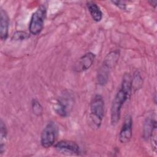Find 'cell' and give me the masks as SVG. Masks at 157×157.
Here are the masks:
<instances>
[{
    "instance_id": "obj_1",
    "label": "cell",
    "mask_w": 157,
    "mask_h": 157,
    "mask_svg": "<svg viewBox=\"0 0 157 157\" xmlns=\"http://www.w3.org/2000/svg\"><path fill=\"white\" fill-rule=\"evenodd\" d=\"M104 115V101L100 94H96L92 98L90 106L89 124L93 129H99L102 124Z\"/></svg>"
},
{
    "instance_id": "obj_2",
    "label": "cell",
    "mask_w": 157,
    "mask_h": 157,
    "mask_svg": "<svg viewBox=\"0 0 157 157\" xmlns=\"http://www.w3.org/2000/svg\"><path fill=\"white\" fill-rule=\"evenodd\" d=\"M120 57V52L113 50L109 53L99 67L97 74V82L100 85H105L109 79V75L112 67L117 63Z\"/></svg>"
},
{
    "instance_id": "obj_3",
    "label": "cell",
    "mask_w": 157,
    "mask_h": 157,
    "mask_svg": "<svg viewBox=\"0 0 157 157\" xmlns=\"http://www.w3.org/2000/svg\"><path fill=\"white\" fill-rule=\"evenodd\" d=\"M131 92L120 87L112 101L110 109V123L112 126L117 124L120 119L121 110L124 103L130 98Z\"/></svg>"
},
{
    "instance_id": "obj_4",
    "label": "cell",
    "mask_w": 157,
    "mask_h": 157,
    "mask_svg": "<svg viewBox=\"0 0 157 157\" xmlns=\"http://www.w3.org/2000/svg\"><path fill=\"white\" fill-rule=\"evenodd\" d=\"M74 99L69 91H64L54 104V110L61 117H66L72 109Z\"/></svg>"
},
{
    "instance_id": "obj_5",
    "label": "cell",
    "mask_w": 157,
    "mask_h": 157,
    "mask_svg": "<svg viewBox=\"0 0 157 157\" xmlns=\"http://www.w3.org/2000/svg\"><path fill=\"white\" fill-rule=\"evenodd\" d=\"M47 9L45 6L40 5L33 13L29 25V30L31 34H39L44 28Z\"/></svg>"
},
{
    "instance_id": "obj_6",
    "label": "cell",
    "mask_w": 157,
    "mask_h": 157,
    "mask_svg": "<svg viewBox=\"0 0 157 157\" xmlns=\"http://www.w3.org/2000/svg\"><path fill=\"white\" fill-rule=\"evenodd\" d=\"M58 132L57 126L53 121H50L43 129L40 135V144L44 148L52 147L55 142Z\"/></svg>"
},
{
    "instance_id": "obj_7",
    "label": "cell",
    "mask_w": 157,
    "mask_h": 157,
    "mask_svg": "<svg viewBox=\"0 0 157 157\" xmlns=\"http://www.w3.org/2000/svg\"><path fill=\"white\" fill-rule=\"evenodd\" d=\"M55 148L59 152L67 155H78L81 153L79 145L75 142L63 140L55 145Z\"/></svg>"
},
{
    "instance_id": "obj_8",
    "label": "cell",
    "mask_w": 157,
    "mask_h": 157,
    "mask_svg": "<svg viewBox=\"0 0 157 157\" xmlns=\"http://www.w3.org/2000/svg\"><path fill=\"white\" fill-rule=\"evenodd\" d=\"M132 135V119L130 115H126L120 129L118 139L121 144L128 143Z\"/></svg>"
},
{
    "instance_id": "obj_9",
    "label": "cell",
    "mask_w": 157,
    "mask_h": 157,
    "mask_svg": "<svg viewBox=\"0 0 157 157\" xmlns=\"http://www.w3.org/2000/svg\"><path fill=\"white\" fill-rule=\"evenodd\" d=\"M95 55L92 52H87L81 56L75 66L77 72H83L90 68L94 63Z\"/></svg>"
},
{
    "instance_id": "obj_10",
    "label": "cell",
    "mask_w": 157,
    "mask_h": 157,
    "mask_svg": "<svg viewBox=\"0 0 157 157\" xmlns=\"http://www.w3.org/2000/svg\"><path fill=\"white\" fill-rule=\"evenodd\" d=\"M9 18L6 11L1 8L0 10V37L2 40H6L8 37Z\"/></svg>"
},
{
    "instance_id": "obj_11",
    "label": "cell",
    "mask_w": 157,
    "mask_h": 157,
    "mask_svg": "<svg viewBox=\"0 0 157 157\" xmlns=\"http://www.w3.org/2000/svg\"><path fill=\"white\" fill-rule=\"evenodd\" d=\"M156 129V121L155 117L150 115L146 118L143 127V137L147 140L150 139L153 131Z\"/></svg>"
},
{
    "instance_id": "obj_12",
    "label": "cell",
    "mask_w": 157,
    "mask_h": 157,
    "mask_svg": "<svg viewBox=\"0 0 157 157\" xmlns=\"http://www.w3.org/2000/svg\"><path fill=\"white\" fill-rule=\"evenodd\" d=\"M86 6L93 20L96 22L100 21L102 18V12L98 5L93 1L86 2Z\"/></svg>"
},
{
    "instance_id": "obj_13",
    "label": "cell",
    "mask_w": 157,
    "mask_h": 157,
    "mask_svg": "<svg viewBox=\"0 0 157 157\" xmlns=\"http://www.w3.org/2000/svg\"><path fill=\"white\" fill-rule=\"evenodd\" d=\"M7 134V128L2 121L1 120L0 123V155L1 156L5 151V140Z\"/></svg>"
},
{
    "instance_id": "obj_14",
    "label": "cell",
    "mask_w": 157,
    "mask_h": 157,
    "mask_svg": "<svg viewBox=\"0 0 157 157\" xmlns=\"http://www.w3.org/2000/svg\"><path fill=\"white\" fill-rule=\"evenodd\" d=\"M143 84V80L142 78L139 73V71H136L134 72L133 76L131 78V86H132V91L134 90V91L139 90L142 86Z\"/></svg>"
},
{
    "instance_id": "obj_15",
    "label": "cell",
    "mask_w": 157,
    "mask_h": 157,
    "mask_svg": "<svg viewBox=\"0 0 157 157\" xmlns=\"http://www.w3.org/2000/svg\"><path fill=\"white\" fill-rule=\"evenodd\" d=\"M32 110L34 114L37 116H40L43 112V108L39 102L36 99H33L31 102Z\"/></svg>"
},
{
    "instance_id": "obj_16",
    "label": "cell",
    "mask_w": 157,
    "mask_h": 157,
    "mask_svg": "<svg viewBox=\"0 0 157 157\" xmlns=\"http://www.w3.org/2000/svg\"><path fill=\"white\" fill-rule=\"evenodd\" d=\"M29 37V34L23 31H17L12 35V39L14 40H23Z\"/></svg>"
},
{
    "instance_id": "obj_17",
    "label": "cell",
    "mask_w": 157,
    "mask_h": 157,
    "mask_svg": "<svg viewBox=\"0 0 157 157\" xmlns=\"http://www.w3.org/2000/svg\"><path fill=\"white\" fill-rule=\"evenodd\" d=\"M111 2L115 4L117 7L121 10H126V5L124 1H112Z\"/></svg>"
},
{
    "instance_id": "obj_18",
    "label": "cell",
    "mask_w": 157,
    "mask_h": 157,
    "mask_svg": "<svg viewBox=\"0 0 157 157\" xmlns=\"http://www.w3.org/2000/svg\"><path fill=\"white\" fill-rule=\"evenodd\" d=\"M148 2L150 4V6H151L154 9L156 8L157 5V1L156 0H150L148 1Z\"/></svg>"
}]
</instances>
